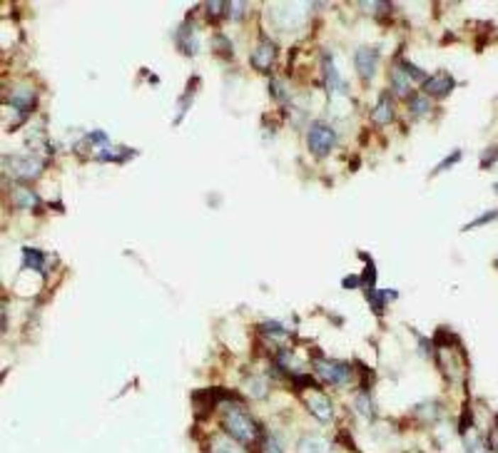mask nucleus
Here are the masks:
<instances>
[{
    "label": "nucleus",
    "mask_w": 498,
    "mask_h": 453,
    "mask_svg": "<svg viewBox=\"0 0 498 453\" xmlns=\"http://www.w3.org/2000/svg\"><path fill=\"white\" fill-rule=\"evenodd\" d=\"M222 426H224V431H227L229 438L244 443V446H249V443L257 441L255 418L249 416V413L244 411L239 403H229L227 411H224V416H222Z\"/></svg>",
    "instance_id": "obj_1"
},
{
    "label": "nucleus",
    "mask_w": 498,
    "mask_h": 453,
    "mask_svg": "<svg viewBox=\"0 0 498 453\" xmlns=\"http://www.w3.org/2000/svg\"><path fill=\"white\" fill-rule=\"evenodd\" d=\"M306 145H309V152L316 157H324L334 150L336 145V133L326 123H311V128L306 130Z\"/></svg>",
    "instance_id": "obj_2"
},
{
    "label": "nucleus",
    "mask_w": 498,
    "mask_h": 453,
    "mask_svg": "<svg viewBox=\"0 0 498 453\" xmlns=\"http://www.w3.org/2000/svg\"><path fill=\"white\" fill-rule=\"evenodd\" d=\"M316 374H319L321 381L331 384V386H346L351 379V367L341 362H316Z\"/></svg>",
    "instance_id": "obj_3"
},
{
    "label": "nucleus",
    "mask_w": 498,
    "mask_h": 453,
    "mask_svg": "<svg viewBox=\"0 0 498 453\" xmlns=\"http://www.w3.org/2000/svg\"><path fill=\"white\" fill-rule=\"evenodd\" d=\"M6 162L11 172L21 179H33L43 172V162L38 157H31V155H13V157H6Z\"/></svg>",
    "instance_id": "obj_4"
},
{
    "label": "nucleus",
    "mask_w": 498,
    "mask_h": 453,
    "mask_svg": "<svg viewBox=\"0 0 498 453\" xmlns=\"http://www.w3.org/2000/svg\"><path fill=\"white\" fill-rule=\"evenodd\" d=\"M356 70H359L361 80H371L374 72H377V62H379V50L377 47H359L354 55Z\"/></svg>",
    "instance_id": "obj_5"
},
{
    "label": "nucleus",
    "mask_w": 498,
    "mask_h": 453,
    "mask_svg": "<svg viewBox=\"0 0 498 453\" xmlns=\"http://www.w3.org/2000/svg\"><path fill=\"white\" fill-rule=\"evenodd\" d=\"M304 401H306V408H309L319 421H324V423L331 421V416H334V406H331L329 396H324V393L314 388L311 393H306Z\"/></svg>",
    "instance_id": "obj_6"
},
{
    "label": "nucleus",
    "mask_w": 498,
    "mask_h": 453,
    "mask_svg": "<svg viewBox=\"0 0 498 453\" xmlns=\"http://www.w3.org/2000/svg\"><path fill=\"white\" fill-rule=\"evenodd\" d=\"M451 90H453V77L448 75V72H443V70L424 80V92L431 95V97H446Z\"/></svg>",
    "instance_id": "obj_7"
},
{
    "label": "nucleus",
    "mask_w": 498,
    "mask_h": 453,
    "mask_svg": "<svg viewBox=\"0 0 498 453\" xmlns=\"http://www.w3.org/2000/svg\"><path fill=\"white\" fill-rule=\"evenodd\" d=\"M275 55H277L275 43H272V40H262L260 47L252 52V65H255L257 70H267V67L275 62Z\"/></svg>",
    "instance_id": "obj_8"
},
{
    "label": "nucleus",
    "mask_w": 498,
    "mask_h": 453,
    "mask_svg": "<svg viewBox=\"0 0 498 453\" xmlns=\"http://www.w3.org/2000/svg\"><path fill=\"white\" fill-rule=\"evenodd\" d=\"M33 105H35V92L31 87H21V90H16L11 95V107L21 112V115H28L33 110Z\"/></svg>",
    "instance_id": "obj_9"
},
{
    "label": "nucleus",
    "mask_w": 498,
    "mask_h": 453,
    "mask_svg": "<svg viewBox=\"0 0 498 453\" xmlns=\"http://www.w3.org/2000/svg\"><path fill=\"white\" fill-rule=\"evenodd\" d=\"M394 118V107H392V100H389V95L384 92L382 97H379V105L374 107V112H371V120L377 125H389Z\"/></svg>",
    "instance_id": "obj_10"
},
{
    "label": "nucleus",
    "mask_w": 498,
    "mask_h": 453,
    "mask_svg": "<svg viewBox=\"0 0 498 453\" xmlns=\"http://www.w3.org/2000/svg\"><path fill=\"white\" fill-rule=\"evenodd\" d=\"M299 453H331V446L321 436H304L299 441Z\"/></svg>",
    "instance_id": "obj_11"
},
{
    "label": "nucleus",
    "mask_w": 498,
    "mask_h": 453,
    "mask_svg": "<svg viewBox=\"0 0 498 453\" xmlns=\"http://www.w3.org/2000/svg\"><path fill=\"white\" fill-rule=\"evenodd\" d=\"M13 202L21 209H35L38 207V194L31 187H16L13 189Z\"/></svg>",
    "instance_id": "obj_12"
},
{
    "label": "nucleus",
    "mask_w": 498,
    "mask_h": 453,
    "mask_svg": "<svg viewBox=\"0 0 498 453\" xmlns=\"http://www.w3.org/2000/svg\"><path fill=\"white\" fill-rule=\"evenodd\" d=\"M324 70H326V82H329V90L331 92H346V85H344V80H341V75H339V70H336L331 55L324 60Z\"/></svg>",
    "instance_id": "obj_13"
},
{
    "label": "nucleus",
    "mask_w": 498,
    "mask_h": 453,
    "mask_svg": "<svg viewBox=\"0 0 498 453\" xmlns=\"http://www.w3.org/2000/svg\"><path fill=\"white\" fill-rule=\"evenodd\" d=\"M392 85L397 95H411V77L402 70V67H394L392 70Z\"/></svg>",
    "instance_id": "obj_14"
},
{
    "label": "nucleus",
    "mask_w": 498,
    "mask_h": 453,
    "mask_svg": "<svg viewBox=\"0 0 498 453\" xmlns=\"http://www.w3.org/2000/svg\"><path fill=\"white\" fill-rule=\"evenodd\" d=\"M354 408L361 413L364 418H374V403H371V396H369V391H361V393H356V398H354Z\"/></svg>",
    "instance_id": "obj_15"
},
{
    "label": "nucleus",
    "mask_w": 498,
    "mask_h": 453,
    "mask_svg": "<svg viewBox=\"0 0 498 453\" xmlns=\"http://www.w3.org/2000/svg\"><path fill=\"white\" fill-rule=\"evenodd\" d=\"M23 262H26V267H31V269H38L43 272V264H45V255L38 250H33V247H26L23 250Z\"/></svg>",
    "instance_id": "obj_16"
},
{
    "label": "nucleus",
    "mask_w": 498,
    "mask_h": 453,
    "mask_svg": "<svg viewBox=\"0 0 498 453\" xmlns=\"http://www.w3.org/2000/svg\"><path fill=\"white\" fill-rule=\"evenodd\" d=\"M130 155H133L130 150H115L110 145V147H105L102 152H97V160H102V162H107V160H110V162H122V160H128Z\"/></svg>",
    "instance_id": "obj_17"
},
{
    "label": "nucleus",
    "mask_w": 498,
    "mask_h": 453,
    "mask_svg": "<svg viewBox=\"0 0 498 453\" xmlns=\"http://www.w3.org/2000/svg\"><path fill=\"white\" fill-rule=\"evenodd\" d=\"M267 388H270V384H267L262 376H252V379L247 381L249 396H255V398H265V396H267Z\"/></svg>",
    "instance_id": "obj_18"
},
{
    "label": "nucleus",
    "mask_w": 498,
    "mask_h": 453,
    "mask_svg": "<svg viewBox=\"0 0 498 453\" xmlns=\"http://www.w3.org/2000/svg\"><path fill=\"white\" fill-rule=\"evenodd\" d=\"M409 110H411V115H424V112L428 110V102L424 95H409Z\"/></svg>",
    "instance_id": "obj_19"
},
{
    "label": "nucleus",
    "mask_w": 498,
    "mask_h": 453,
    "mask_svg": "<svg viewBox=\"0 0 498 453\" xmlns=\"http://www.w3.org/2000/svg\"><path fill=\"white\" fill-rule=\"evenodd\" d=\"M212 453H242L237 446H234L229 438H214L212 441Z\"/></svg>",
    "instance_id": "obj_20"
},
{
    "label": "nucleus",
    "mask_w": 498,
    "mask_h": 453,
    "mask_svg": "<svg viewBox=\"0 0 498 453\" xmlns=\"http://www.w3.org/2000/svg\"><path fill=\"white\" fill-rule=\"evenodd\" d=\"M214 50H224V55H227V57H232V43H229L227 40V38H224V35H219V33H217V35H214Z\"/></svg>",
    "instance_id": "obj_21"
},
{
    "label": "nucleus",
    "mask_w": 498,
    "mask_h": 453,
    "mask_svg": "<svg viewBox=\"0 0 498 453\" xmlns=\"http://www.w3.org/2000/svg\"><path fill=\"white\" fill-rule=\"evenodd\" d=\"M496 217H498V209H493V212H486V214H481L478 219H473V222L466 224L463 230H473V227H481V224H486V222H493Z\"/></svg>",
    "instance_id": "obj_22"
},
{
    "label": "nucleus",
    "mask_w": 498,
    "mask_h": 453,
    "mask_svg": "<svg viewBox=\"0 0 498 453\" xmlns=\"http://www.w3.org/2000/svg\"><path fill=\"white\" fill-rule=\"evenodd\" d=\"M461 160V150H453L451 152V157H446L441 164H438L436 169H433V174H438V172H443V169H448V167H453V162H458Z\"/></svg>",
    "instance_id": "obj_23"
},
{
    "label": "nucleus",
    "mask_w": 498,
    "mask_h": 453,
    "mask_svg": "<svg viewBox=\"0 0 498 453\" xmlns=\"http://www.w3.org/2000/svg\"><path fill=\"white\" fill-rule=\"evenodd\" d=\"M229 3H219V0H214V3H207V16L209 18H217V16H222L224 11H229Z\"/></svg>",
    "instance_id": "obj_24"
},
{
    "label": "nucleus",
    "mask_w": 498,
    "mask_h": 453,
    "mask_svg": "<svg viewBox=\"0 0 498 453\" xmlns=\"http://www.w3.org/2000/svg\"><path fill=\"white\" fill-rule=\"evenodd\" d=\"M402 67L404 72H406L409 77H414V80H426V75H424V70H419V67H414L411 62H402Z\"/></svg>",
    "instance_id": "obj_25"
},
{
    "label": "nucleus",
    "mask_w": 498,
    "mask_h": 453,
    "mask_svg": "<svg viewBox=\"0 0 498 453\" xmlns=\"http://www.w3.org/2000/svg\"><path fill=\"white\" fill-rule=\"evenodd\" d=\"M262 453H282V448H280V443H277L275 438L267 436L265 443H262Z\"/></svg>",
    "instance_id": "obj_26"
},
{
    "label": "nucleus",
    "mask_w": 498,
    "mask_h": 453,
    "mask_svg": "<svg viewBox=\"0 0 498 453\" xmlns=\"http://www.w3.org/2000/svg\"><path fill=\"white\" fill-rule=\"evenodd\" d=\"M498 160V147H491V152H486L483 155V160H481V167L486 169V167H493V162Z\"/></svg>",
    "instance_id": "obj_27"
},
{
    "label": "nucleus",
    "mask_w": 498,
    "mask_h": 453,
    "mask_svg": "<svg viewBox=\"0 0 498 453\" xmlns=\"http://www.w3.org/2000/svg\"><path fill=\"white\" fill-rule=\"evenodd\" d=\"M341 286H344V289H356V286H359V276H346Z\"/></svg>",
    "instance_id": "obj_28"
},
{
    "label": "nucleus",
    "mask_w": 498,
    "mask_h": 453,
    "mask_svg": "<svg viewBox=\"0 0 498 453\" xmlns=\"http://www.w3.org/2000/svg\"><path fill=\"white\" fill-rule=\"evenodd\" d=\"M496 192H498V184H496Z\"/></svg>",
    "instance_id": "obj_29"
}]
</instances>
